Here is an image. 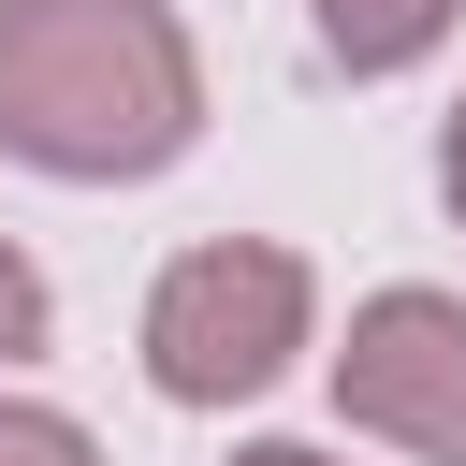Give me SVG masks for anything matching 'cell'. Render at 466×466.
I'll return each mask as SVG.
<instances>
[{
    "mask_svg": "<svg viewBox=\"0 0 466 466\" xmlns=\"http://www.w3.org/2000/svg\"><path fill=\"white\" fill-rule=\"evenodd\" d=\"M335 422L408 451V466H466V291H364L335 335Z\"/></svg>",
    "mask_w": 466,
    "mask_h": 466,
    "instance_id": "obj_3",
    "label": "cell"
},
{
    "mask_svg": "<svg viewBox=\"0 0 466 466\" xmlns=\"http://www.w3.org/2000/svg\"><path fill=\"white\" fill-rule=\"evenodd\" d=\"M306 335H320V277H306V248H277V233H204V248H175V262L146 277V379H160L175 408H248V393H277V379L306 364Z\"/></svg>",
    "mask_w": 466,
    "mask_h": 466,
    "instance_id": "obj_2",
    "label": "cell"
},
{
    "mask_svg": "<svg viewBox=\"0 0 466 466\" xmlns=\"http://www.w3.org/2000/svg\"><path fill=\"white\" fill-rule=\"evenodd\" d=\"M204 146V44L175 0H0V160L146 189Z\"/></svg>",
    "mask_w": 466,
    "mask_h": 466,
    "instance_id": "obj_1",
    "label": "cell"
},
{
    "mask_svg": "<svg viewBox=\"0 0 466 466\" xmlns=\"http://www.w3.org/2000/svg\"><path fill=\"white\" fill-rule=\"evenodd\" d=\"M0 466H102V437L44 393H0Z\"/></svg>",
    "mask_w": 466,
    "mask_h": 466,
    "instance_id": "obj_5",
    "label": "cell"
},
{
    "mask_svg": "<svg viewBox=\"0 0 466 466\" xmlns=\"http://www.w3.org/2000/svg\"><path fill=\"white\" fill-rule=\"evenodd\" d=\"M44 335H58V291H44V262L0 233V379H15V364H44Z\"/></svg>",
    "mask_w": 466,
    "mask_h": 466,
    "instance_id": "obj_6",
    "label": "cell"
},
{
    "mask_svg": "<svg viewBox=\"0 0 466 466\" xmlns=\"http://www.w3.org/2000/svg\"><path fill=\"white\" fill-rule=\"evenodd\" d=\"M437 204H451V233H466V102H451V131H437Z\"/></svg>",
    "mask_w": 466,
    "mask_h": 466,
    "instance_id": "obj_7",
    "label": "cell"
},
{
    "mask_svg": "<svg viewBox=\"0 0 466 466\" xmlns=\"http://www.w3.org/2000/svg\"><path fill=\"white\" fill-rule=\"evenodd\" d=\"M306 15H320V58L379 87V73H422V58L451 44V15H466V0H306Z\"/></svg>",
    "mask_w": 466,
    "mask_h": 466,
    "instance_id": "obj_4",
    "label": "cell"
},
{
    "mask_svg": "<svg viewBox=\"0 0 466 466\" xmlns=\"http://www.w3.org/2000/svg\"><path fill=\"white\" fill-rule=\"evenodd\" d=\"M233 466H350V451H320V437H248Z\"/></svg>",
    "mask_w": 466,
    "mask_h": 466,
    "instance_id": "obj_8",
    "label": "cell"
}]
</instances>
